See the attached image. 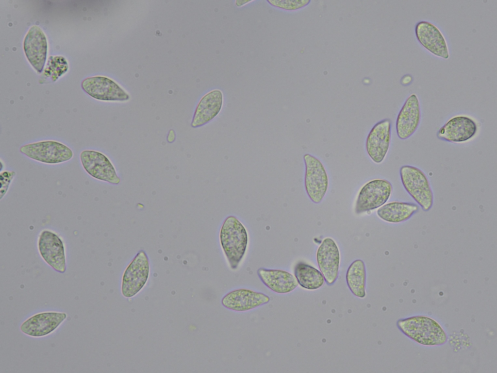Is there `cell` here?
<instances>
[{
  "label": "cell",
  "mask_w": 497,
  "mask_h": 373,
  "mask_svg": "<svg viewBox=\"0 0 497 373\" xmlns=\"http://www.w3.org/2000/svg\"><path fill=\"white\" fill-rule=\"evenodd\" d=\"M249 2V1H245V0H242V1H240V0H238V1H235V2H236V5H237V6H240V5H243V4H245V3H247V2Z\"/></svg>",
  "instance_id": "obj_26"
},
{
  "label": "cell",
  "mask_w": 497,
  "mask_h": 373,
  "mask_svg": "<svg viewBox=\"0 0 497 373\" xmlns=\"http://www.w3.org/2000/svg\"><path fill=\"white\" fill-rule=\"evenodd\" d=\"M346 279L349 290L354 296L361 298L365 296L366 272L363 260L356 259L350 264L347 271Z\"/></svg>",
  "instance_id": "obj_22"
},
{
  "label": "cell",
  "mask_w": 497,
  "mask_h": 373,
  "mask_svg": "<svg viewBox=\"0 0 497 373\" xmlns=\"http://www.w3.org/2000/svg\"><path fill=\"white\" fill-rule=\"evenodd\" d=\"M421 118L420 102L415 94H411L405 100L396 121V130L398 137L406 140L417 130Z\"/></svg>",
  "instance_id": "obj_16"
},
{
  "label": "cell",
  "mask_w": 497,
  "mask_h": 373,
  "mask_svg": "<svg viewBox=\"0 0 497 373\" xmlns=\"http://www.w3.org/2000/svg\"><path fill=\"white\" fill-rule=\"evenodd\" d=\"M223 104V95L219 89L205 94L199 102L191 123L192 127L202 126L212 120L220 113Z\"/></svg>",
  "instance_id": "obj_19"
},
{
  "label": "cell",
  "mask_w": 497,
  "mask_h": 373,
  "mask_svg": "<svg viewBox=\"0 0 497 373\" xmlns=\"http://www.w3.org/2000/svg\"><path fill=\"white\" fill-rule=\"evenodd\" d=\"M402 184L407 192L424 211L432 206L433 193L426 174L418 168L408 165L399 169Z\"/></svg>",
  "instance_id": "obj_3"
},
{
  "label": "cell",
  "mask_w": 497,
  "mask_h": 373,
  "mask_svg": "<svg viewBox=\"0 0 497 373\" xmlns=\"http://www.w3.org/2000/svg\"><path fill=\"white\" fill-rule=\"evenodd\" d=\"M305 165L304 187L311 201L319 203L324 198L329 187V176L322 162L310 153L303 155Z\"/></svg>",
  "instance_id": "obj_5"
},
{
  "label": "cell",
  "mask_w": 497,
  "mask_h": 373,
  "mask_svg": "<svg viewBox=\"0 0 497 373\" xmlns=\"http://www.w3.org/2000/svg\"><path fill=\"white\" fill-rule=\"evenodd\" d=\"M37 248L41 258L52 269L62 273L66 271L64 243L57 233L50 230H42L38 236Z\"/></svg>",
  "instance_id": "obj_7"
},
{
  "label": "cell",
  "mask_w": 497,
  "mask_h": 373,
  "mask_svg": "<svg viewBox=\"0 0 497 373\" xmlns=\"http://www.w3.org/2000/svg\"><path fill=\"white\" fill-rule=\"evenodd\" d=\"M270 300L268 295L262 292L239 288L225 294L221 299V304L228 309L243 312L266 304Z\"/></svg>",
  "instance_id": "obj_18"
},
{
  "label": "cell",
  "mask_w": 497,
  "mask_h": 373,
  "mask_svg": "<svg viewBox=\"0 0 497 373\" xmlns=\"http://www.w3.org/2000/svg\"><path fill=\"white\" fill-rule=\"evenodd\" d=\"M219 239L230 268L236 270L247 250L248 236L245 227L236 217L229 216L222 223Z\"/></svg>",
  "instance_id": "obj_1"
},
{
  "label": "cell",
  "mask_w": 497,
  "mask_h": 373,
  "mask_svg": "<svg viewBox=\"0 0 497 373\" xmlns=\"http://www.w3.org/2000/svg\"><path fill=\"white\" fill-rule=\"evenodd\" d=\"M149 273V262L143 250L139 251L125 269L122 277L121 291L125 297L138 293L146 283Z\"/></svg>",
  "instance_id": "obj_9"
},
{
  "label": "cell",
  "mask_w": 497,
  "mask_h": 373,
  "mask_svg": "<svg viewBox=\"0 0 497 373\" xmlns=\"http://www.w3.org/2000/svg\"><path fill=\"white\" fill-rule=\"evenodd\" d=\"M392 191V185L386 179L368 181L359 191L355 203V213L360 214L382 206L390 198Z\"/></svg>",
  "instance_id": "obj_6"
},
{
  "label": "cell",
  "mask_w": 497,
  "mask_h": 373,
  "mask_svg": "<svg viewBox=\"0 0 497 373\" xmlns=\"http://www.w3.org/2000/svg\"><path fill=\"white\" fill-rule=\"evenodd\" d=\"M318 267L329 285L333 284L339 274L340 254L338 246L331 237L323 239L316 251Z\"/></svg>",
  "instance_id": "obj_15"
},
{
  "label": "cell",
  "mask_w": 497,
  "mask_h": 373,
  "mask_svg": "<svg viewBox=\"0 0 497 373\" xmlns=\"http://www.w3.org/2000/svg\"><path fill=\"white\" fill-rule=\"evenodd\" d=\"M397 326L403 334L422 345H441L447 340V335L441 325L429 317L414 316L399 320Z\"/></svg>",
  "instance_id": "obj_2"
},
{
  "label": "cell",
  "mask_w": 497,
  "mask_h": 373,
  "mask_svg": "<svg viewBox=\"0 0 497 373\" xmlns=\"http://www.w3.org/2000/svg\"><path fill=\"white\" fill-rule=\"evenodd\" d=\"M414 32L418 42L428 51L444 59L449 58L447 42L436 25L428 21H420L416 24Z\"/></svg>",
  "instance_id": "obj_13"
},
{
  "label": "cell",
  "mask_w": 497,
  "mask_h": 373,
  "mask_svg": "<svg viewBox=\"0 0 497 373\" xmlns=\"http://www.w3.org/2000/svg\"><path fill=\"white\" fill-rule=\"evenodd\" d=\"M478 125L471 118L458 115L449 119L437 132V138L451 143H463L477 134Z\"/></svg>",
  "instance_id": "obj_14"
},
{
  "label": "cell",
  "mask_w": 497,
  "mask_h": 373,
  "mask_svg": "<svg viewBox=\"0 0 497 373\" xmlns=\"http://www.w3.org/2000/svg\"><path fill=\"white\" fill-rule=\"evenodd\" d=\"M418 210V205L414 203L392 202L379 208L377 211V215L386 222L398 223L407 220Z\"/></svg>",
  "instance_id": "obj_21"
},
{
  "label": "cell",
  "mask_w": 497,
  "mask_h": 373,
  "mask_svg": "<svg viewBox=\"0 0 497 373\" xmlns=\"http://www.w3.org/2000/svg\"><path fill=\"white\" fill-rule=\"evenodd\" d=\"M65 312L47 311L37 313L24 321L20 326L24 334L33 338L48 336L55 331L66 320Z\"/></svg>",
  "instance_id": "obj_12"
},
{
  "label": "cell",
  "mask_w": 497,
  "mask_h": 373,
  "mask_svg": "<svg viewBox=\"0 0 497 373\" xmlns=\"http://www.w3.org/2000/svg\"><path fill=\"white\" fill-rule=\"evenodd\" d=\"M16 175V172L13 170L1 171L0 174V200L5 195L9 186Z\"/></svg>",
  "instance_id": "obj_25"
},
{
  "label": "cell",
  "mask_w": 497,
  "mask_h": 373,
  "mask_svg": "<svg viewBox=\"0 0 497 373\" xmlns=\"http://www.w3.org/2000/svg\"><path fill=\"white\" fill-rule=\"evenodd\" d=\"M83 90L97 100L107 102L126 101L129 95L112 80L103 76H94L84 79L81 84Z\"/></svg>",
  "instance_id": "obj_11"
},
{
  "label": "cell",
  "mask_w": 497,
  "mask_h": 373,
  "mask_svg": "<svg viewBox=\"0 0 497 373\" xmlns=\"http://www.w3.org/2000/svg\"><path fill=\"white\" fill-rule=\"evenodd\" d=\"M23 49L29 62L38 73H41L46 63L48 43L43 31L37 26L29 30L23 41Z\"/></svg>",
  "instance_id": "obj_17"
},
{
  "label": "cell",
  "mask_w": 497,
  "mask_h": 373,
  "mask_svg": "<svg viewBox=\"0 0 497 373\" xmlns=\"http://www.w3.org/2000/svg\"><path fill=\"white\" fill-rule=\"evenodd\" d=\"M392 122L389 119L375 123L368 133L365 140V150L371 160L381 164L389 151L391 140Z\"/></svg>",
  "instance_id": "obj_10"
},
{
  "label": "cell",
  "mask_w": 497,
  "mask_h": 373,
  "mask_svg": "<svg viewBox=\"0 0 497 373\" xmlns=\"http://www.w3.org/2000/svg\"><path fill=\"white\" fill-rule=\"evenodd\" d=\"M19 152L35 161L48 165H56L70 160L74 156L72 149L56 140H45L21 146Z\"/></svg>",
  "instance_id": "obj_4"
},
{
  "label": "cell",
  "mask_w": 497,
  "mask_h": 373,
  "mask_svg": "<svg viewBox=\"0 0 497 373\" xmlns=\"http://www.w3.org/2000/svg\"><path fill=\"white\" fill-rule=\"evenodd\" d=\"M80 160L84 170L92 178L113 185L120 183L114 166L103 153L94 150H84L80 154Z\"/></svg>",
  "instance_id": "obj_8"
},
{
  "label": "cell",
  "mask_w": 497,
  "mask_h": 373,
  "mask_svg": "<svg viewBox=\"0 0 497 373\" xmlns=\"http://www.w3.org/2000/svg\"><path fill=\"white\" fill-rule=\"evenodd\" d=\"M294 274L298 284L302 288L309 290L321 288L325 281L320 271L303 262H299L296 265Z\"/></svg>",
  "instance_id": "obj_23"
},
{
  "label": "cell",
  "mask_w": 497,
  "mask_h": 373,
  "mask_svg": "<svg viewBox=\"0 0 497 373\" xmlns=\"http://www.w3.org/2000/svg\"><path fill=\"white\" fill-rule=\"evenodd\" d=\"M267 1L273 6L288 10L299 9L304 6L308 2L295 0H268Z\"/></svg>",
  "instance_id": "obj_24"
},
{
  "label": "cell",
  "mask_w": 497,
  "mask_h": 373,
  "mask_svg": "<svg viewBox=\"0 0 497 373\" xmlns=\"http://www.w3.org/2000/svg\"><path fill=\"white\" fill-rule=\"evenodd\" d=\"M257 273L262 283L275 293H289L298 285L295 276L284 270L260 268Z\"/></svg>",
  "instance_id": "obj_20"
}]
</instances>
